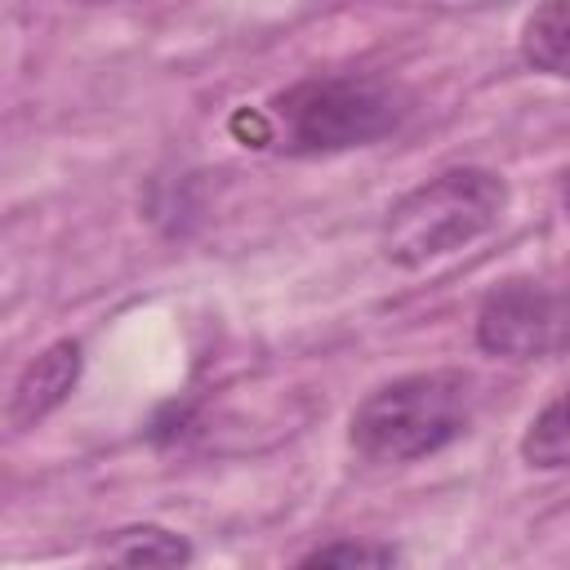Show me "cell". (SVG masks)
<instances>
[{"mask_svg": "<svg viewBox=\"0 0 570 570\" xmlns=\"http://www.w3.org/2000/svg\"><path fill=\"white\" fill-rule=\"evenodd\" d=\"M472 419V379L463 370H423L374 387L356 410L347 441L365 463H414L463 436Z\"/></svg>", "mask_w": 570, "mask_h": 570, "instance_id": "1", "label": "cell"}, {"mask_svg": "<svg viewBox=\"0 0 570 570\" xmlns=\"http://www.w3.org/2000/svg\"><path fill=\"white\" fill-rule=\"evenodd\" d=\"M508 205V183L490 169H445L405 191L383 218V254L396 267H428L481 240Z\"/></svg>", "mask_w": 570, "mask_h": 570, "instance_id": "2", "label": "cell"}, {"mask_svg": "<svg viewBox=\"0 0 570 570\" xmlns=\"http://www.w3.org/2000/svg\"><path fill=\"white\" fill-rule=\"evenodd\" d=\"M272 142L289 156H330L365 147L401 125V98L370 76H312L267 107Z\"/></svg>", "mask_w": 570, "mask_h": 570, "instance_id": "3", "label": "cell"}, {"mask_svg": "<svg viewBox=\"0 0 570 570\" xmlns=\"http://www.w3.org/2000/svg\"><path fill=\"white\" fill-rule=\"evenodd\" d=\"M476 343L503 361H534L570 343V294L539 281H503L476 312Z\"/></svg>", "mask_w": 570, "mask_h": 570, "instance_id": "4", "label": "cell"}, {"mask_svg": "<svg viewBox=\"0 0 570 570\" xmlns=\"http://www.w3.org/2000/svg\"><path fill=\"white\" fill-rule=\"evenodd\" d=\"M80 365H85V356H80V343H76V338L49 343V347L22 370V379L13 383L4 423H9L13 432H22V428H36L40 419H49V414L71 396V387H76V379H80Z\"/></svg>", "mask_w": 570, "mask_h": 570, "instance_id": "5", "label": "cell"}, {"mask_svg": "<svg viewBox=\"0 0 570 570\" xmlns=\"http://www.w3.org/2000/svg\"><path fill=\"white\" fill-rule=\"evenodd\" d=\"M521 58L570 85V0H543L521 27Z\"/></svg>", "mask_w": 570, "mask_h": 570, "instance_id": "6", "label": "cell"}, {"mask_svg": "<svg viewBox=\"0 0 570 570\" xmlns=\"http://www.w3.org/2000/svg\"><path fill=\"white\" fill-rule=\"evenodd\" d=\"M98 561H120V566H183L191 561L187 539H178L165 525H125L102 539Z\"/></svg>", "mask_w": 570, "mask_h": 570, "instance_id": "7", "label": "cell"}, {"mask_svg": "<svg viewBox=\"0 0 570 570\" xmlns=\"http://www.w3.org/2000/svg\"><path fill=\"white\" fill-rule=\"evenodd\" d=\"M521 459L530 468H548V472L570 468V387L530 419V428L521 436Z\"/></svg>", "mask_w": 570, "mask_h": 570, "instance_id": "8", "label": "cell"}, {"mask_svg": "<svg viewBox=\"0 0 570 570\" xmlns=\"http://www.w3.org/2000/svg\"><path fill=\"white\" fill-rule=\"evenodd\" d=\"M401 552L387 543H321L303 557V566H396Z\"/></svg>", "mask_w": 570, "mask_h": 570, "instance_id": "9", "label": "cell"}, {"mask_svg": "<svg viewBox=\"0 0 570 570\" xmlns=\"http://www.w3.org/2000/svg\"><path fill=\"white\" fill-rule=\"evenodd\" d=\"M561 200H566V218H570V174H566V196Z\"/></svg>", "mask_w": 570, "mask_h": 570, "instance_id": "10", "label": "cell"}, {"mask_svg": "<svg viewBox=\"0 0 570 570\" xmlns=\"http://www.w3.org/2000/svg\"><path fill=\"white\" fill-rule=\"evenodd\" d=\"M76 4H116V0H76Z\"/></svg>", "mask_w": 570, "mask_h": 570, "instance_id": "11", "label": "cell"}]
</instances>
